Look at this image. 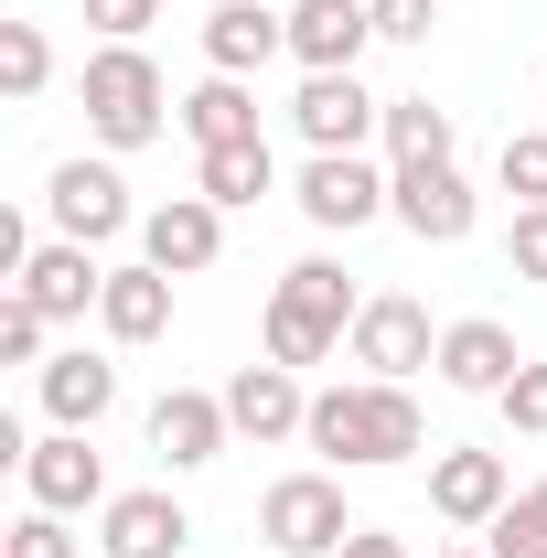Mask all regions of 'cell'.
<instances>
[{"instance_id":"1","label":"cell","mask_w":547,"mask_h":558,"mask_svg":"<svg viewBox=\"0 0 547 558\" xmlns=\"http://www.w3.org/2000/svg\"><path fill=\"white\" fill-rule=\"evenodd\" d=\"M333 473H387V462H418L429 451V418H418L409 387L387 376H354V387H323L312 398V429H301Z\"/></svg>"},{"instance_id":"2","label":"cell","mask_w":547,"mask_h":558,"mask_svg":"<svg viewBox=\"0 0 547 558\" xmlns=\"http://www.w3.org/2000/svg\"><path fill=\"white\" fill-rule=\"evenodd\" d=\"M354 279L333 258H290L269 290V365H323L333 344H354Z\"/></svg>"},{"instance_id":"3","label":"cell","mask_w":547,"mask_h":558,"mask_svg":"<svg viewBox=\"0 0 547 558\" xmlns=\"http://www.w3.org/2000/svg\"><path fill=\"white\" fill-rule=\"evenodd\" d=\"M161 108H183V97L161 86V65L139 44H97L86 54V130L108 140V150H150L161 140Z\"/></svg>"},{"instance_id":"4","label":"cell","mask_w":547,"mask_h":558,"mask_svg":"<svg viewBox=\"0 0 547 558\" xmlns=\"http://www.w3.org/2000/svg\"><path fill=\"white\" fill-rule=\"evenodd\" d=\"M258 537H269L279 558H333L343 537H354L343 484H333V473H279V484L258 494Z\"/></svg>"},{"instance_id":"5","label":"cell","mask_w":547,"mask_h":558,"mask_svg":"<svg viewBox=\"0 0 547 558\" xmlns=\"http://www.w3.org/2000/svg\"><path fill=\"white\" fill-rule=\"evenodd\" d=\"M387 183H398V172H376V161H365V150H312V161H301V194H290V205L312 215V226H323V236H354V226H376V215H387Z\"/></svg>"},{"instance_id":"6","label":"cell","mask_w":547,"mask_h":558,"mask_svg":"<svg viewBox=\"0 0 547 558\" xmlns=\"http://www.w3.org/2000/svg\"><path fill=\"white\" fill-rule=\"evenodd\" d=\"M354 365H365V376H387V387H409L418 365H440L429 301H409V290H376V301L354 312Z\"/></svg>"},{"instance_id":"7","label":"cell","mask_w":547,"mask_h":558,"mask_svg":"<svg viewBox=\"0 0 547 558\" xmlns=\"http://www.w3.org/2000/svg\"><path fill=\"white\" fill-rule=\"evenodd\" d=\"M44 215H54V236H75V247H108L119 226H139L130 183H119V161H54Z\"/></svg>"},{"instance_id":"8","label":"cell","mask_w":547,"mask_h":558,"mask_svg":"<svg viewBox=\"0 0 547 558\" xmlns=\"http://www.w3.org/2000/svg\"><path fill=\"white\" fill-rule=\"evenodd\" d=\"M387 215L409 226L418 247H462V236H473V183H462L451 161H398V183H387Z\"/></svg>"},{"instance_id":"9","label":"cell","mask_w":547,"mask_h":558,"mask_svg":"<svg viewBox=\"0 0 547 558\" xmlns=\"http://www.w3.org/2000/svg\"><path fill=\"white\" fill-rule=\"evenodd\" d=\"M290 130L312 140V150H365V140L387 130V97H365V75H301Z\"/></svg>"},{"instance_id":"10","label":"cell","mask_w":547,"mask_h":558,"mask_svg":"<svg viewBox=\"0 0 547 558\" xmlns=\"http://www.w3.org/2000/svg\"><path fill=\"white\" fill-rule=\"evenodd\" d=\"M139 258H150V269H172V279L215 269V258H226V205H205V194L150 205V215H139Z\"/></svg>"},{"instance_id":"11","label":"cell","mask_w":547,"mask_h":558,"mask_svg":"<svg viewBox=\"0 0 547 558\" xmlns=\"http://www.w3.org/2000/svg\"><path fill=\"white\" fill-rule=\"evenodd\" d=\"M215 398H226V418H236V440H301V429H312L301 365H236Z\"/></svg>"},{"instance_id":"12","label":"cell","mask_w":547,"mask_h":558,"mask_svg":"<svg viewBox=\"0 0 547 558\" xmlns=\"http://www.w3.org/2000/svg\"><path fill=\"white\" fill-rule=\"evenodd\" d=\"M515 505V473H505V451H429V515H451V526H494Z\"/></svg>"},{"instance_id":"13","label":"cell","mask_w":547,"mask_h":558,"mask_svg":"<svg viewBox=\"0 0 547 558\" xmlns=\"http://www.w3.org/2000/svg\"><path fill=\"white\" fill-rule=\"evenodd\" d=\"M22 494L44 515H86V505H108V462L86 451V429H54V440L22 451Z\"/></svg>"},{"instance_id":"14","label":"cell","mask_w":547,"mask_h":558,"mask_svg":"<svg viewBox=\"0 0 547 558\" xmlns=\"http://www.w3.org/2000/svg\"><path fill=\"white\" fill-rule=\"evenodd\" d=\"M97 548L108 558H183L194 548V515L172 494H108L97 505Z\"/></svg>"},{"instance_id":"15","label":"cell","mask_w":547,"mask_h":558,"mask_svg":"<svg viewBox=\"0 0 547 558\" xmlns=\"http://www.w3.org/2000/svg\"><path fill=\"white\" fill-rule=\"evenodd\" d=\"M365 44H376V11H365V0H301V11H290V54H301V75H354Z\"/></svg>"},{"instance_id":"16","label":"cell","mask_w":547,"mask_h":558,"mask_svg":"<svg viewBox=\"0 0 547 558\" xmlns=\"http://www.w3.org/2000/svg\"><path fill=\"white\" fill-rule=\"evenodd\" d=\"M226 440H236V418H226V398H205V387H172V398L150 409V451H161L172 473H205Z\"/></svg>"},{"instance_id":"17","label":"cell","mask_w":547,"mask_h":558,"mask_svg":"<svg viewBox=\"0 0 547 558\" xmlns=\"http://www.w3.org/2000/svg\"><path fill=\"white\" fill-rule=\"evenodd\" d=\"M269 54H290V11H269V0H215L205 11V65L215 75H258Z\"/></svg>"},{"instance_id":"18","label":"cell","mask_w":547,"mask_h":558,"mask_svg":"<svg viewBox=\"0 0 547 558\" xmlns=\"http://www.w3.org/2000/svg\"><path fill=\"white\" fill-rule=\"evenodd\" d=\"M515 365H526V354H515V333H505L494 312H473V323L440 333V387H462V398H505Z\"/></svg>"},{"instance_id":"19","label":"cell","mask_w":547,"mask_h":558,"mask_svg":"<svg viewBox=\"0 0 547 558\" xmlns=\"http://www.w3.org/2000/svg\"><path fill=\"white\" fill-rule=\"evenodd\" d=\"M44 323H86V301L108 290V269H97V247H75V236H54V247H33V269L11 279Z\"/></svg>"},{"instance_id":"20","label":"cell","mask_w":547,"mask_h":558,"mask_svg":"<svg viewBox=\"0 0 547 558\" xmlns=\"http://www.w3.org/2000/svg\"><path fill=\"white\" fill-rule=\"evenodd\" d=\"M97 323H108V344H161L172 333V269H108V290H97Z\"/></svg>"},{"instance_id":"21","label":"cell","mask_w":547,"mask_h":558,"mask_svg":"<svg viewBox=\"0 0 547 558\" xmlns=\"http://www.w3.org/2000/svg\"><path fill=\"white\" fill-rule=\"evenodd\" d=\"M44 409H54V429H97V418L119 409V365H108V354H54V365H44Z\"/></svg>"},{"instance_id":"22","label":"cell","mask_w":547,"mask_h":558,"mask_svg":"<svg viewBox=\"0 0 547 558\" xmlns=\"http://www.w3.org/2000/svg\"><path fill=\"white\" fill-rule=\"evenodd\" d=\"M183 130H194V150H236V140H269L258 130V97H247V75H205L183 108H172Z\"/></svg>"},{"instance_id":"23","label":"cell","mask_w":547,"mask_h":558,"mask_svg":"<svg viewBox=\"0 0 547 558\" xmlns=\"http://www.w3.org/2000/svg\"><path fill=\"white\" fill-rule=\"evenodd\" d=\"M194 194L205 205H258V194H279V161H269V140H236V150H194Z\"/></svg>"},{"instance_id":"24","label":"cell","mask_w":547,"mask_h":558,"mask_svg":"<svg viewBox=\"0 0 547 558\" xmlns=\"http://www.w3.org/2000/svg\"><path fill=\"white\" fill-rule=\"evenodd\" d=\"M387 150H398V161H451V108H429V97H387Z\"/></svg>"},{"instance_id":"25","label":"cell","mask_w":547,"mask_h":558,"mask_svg":"<svg viewBox=\"0 0 547 558\" xmlns=\"http://www.w3.org/2000/svg\"><path fill=\"white\" fill-rule=\"evenodd\" d=\"M483 548H494V558H547V484H526V494H515V505L483 526Z\"/></svg>"},{"instance_id":"26","label":"cell","mask_w":547,"mask_h":558,"mask_svg":"<svg viewBox=\"0 0 547 558\" xmlns=\"http://www.w3.org/2000/svg\"><path fill=\"white\" fill-rule=\"evenodd\" d=\"M44 75H54L44 22H0V86H11V97H44Z\"/></svg>"},{"instance_id":"27","label":"cell","mask_w":547,"mask_h":558,"mask_svg":"<svg viewBox=\"0 0 547 558\" xmlns=\"http://www.w3.org/2000/svg\"><path fill=\"white\" fill-rule=\"evenodd\" d=\"M494 183H505L515 205H547V130H515V140H505V161H494Z\"/></svg>"},{"instance_id":"28","label":"cell","mask_w":547,"mask_h":558,"mask_svg":"<svg viewBox=\"0 0 547 558\" xmlns=\"http://www.w3.org/2000/svg\"><path fill=\"white\" fill-rule=\"evenodd\" d=\"M44 333H54V323L11 290V301H0V365H54V354H44Z\"/></svg>"},{"instance_id":"29","label":"cell","mask_w":547,"mask_h":558,"mask_svg":"<svg viewBox=\"0 0 547 558\" xmlns=\"http://www.w3.org/2000/svg\"><path fill=\"white\" fill-rule=\"evenodd\" d=\"M0 558H86V548L65 537V515H44V505H33V515H22V526L0 537Z\"/></svg>"},{"instance_id":"30","label":"cell","mask_w":547,"mask_h":558,"mask_svg":"<svg viewBox=\"0 0 547 558\" xmlns=\"http://www.w3.org/2000/svg\"><path fill=\"white\" fill-rule=\"evenodd\" d=\"M376 11V44H429V22H440V0H365Z\"/></svg>"},{"instance_id":"31","label":"cell","mask_w":547,"mask_h":558,"mask_svg":"<svg viewBox=\"0 0 547 558\" xmlns=\"http://www.w3.org/2000/svg\"><path fill=\"white\" fill-rule=\"evenodd\" d=\"M494 409L515 418V429H547V365H537V354H526V365H515V387H505V398H494Z\"/></svg>"},{"instance_id":"32","label":"cell","mask_w":547,"mask_h":558,"mask_svg":"<svg viewBox=\"0 0 547 558\" xmlns=\"http://www.w3.org/2000/svg\"><path fill=\"white\" fill-rule=\"evenodd\" d=\"M86 22H97L108 44H139V33L161 22V0H86Z\"/></svg>"},{"instance_id":"33","label":"cell","mask_w":547,"mask_h":558,"mask_svg":"<svg viewBox=\"0 0 547 558\" xmlns=\"http://www.w3.org/2000/svg\"><path fill=\"white\" fill-rule=\"evenodd\" d=\"M505 258H515V279H547V205H526V215H515Z\"/></svg>"},{"instance_id":"34","label":"cell","mask_w":547,"mask_h":558,"mask_svg":"<svg viewBox=\"0 0 547 558\" xmlns=\"http://www.w3.org/2000/svg\"><path fill=\"white\" fill-rule=\"evenodd\" d=\"M333 558H418V548H409V537H387V526H354Z\"/></svg>"},{"instance_id":"35","label":"cell","mask_w":547,"mask_h":558,"mask_svg":"<svg viewBox=\"0 0 547 558\" xmlns=\"http://www.w3.org/2000/svg\"><path fill=\"white\" fill-rule=\"evenodd\" d=\"M429 558H494V548H429Z\"/></svg>"}]
</instances>
